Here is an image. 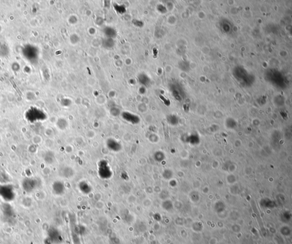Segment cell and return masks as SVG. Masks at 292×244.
Instances as JSON below:
<instances>
[{"label": "cell", "mask_w": 292, "mask_h": 244, "mask_svg": "<svg viewBox=\"0 0 292 244\" xmlns=\"http://www.w3.org/2000/svg\"><path fill=\"white\" fill-rule=\"evenodd\" d=\"M95 207L97 209H102L104 207V204L101 201H98L95 205Z\"/></svg>", "instance_id": "cell-1"}]
</instances>
